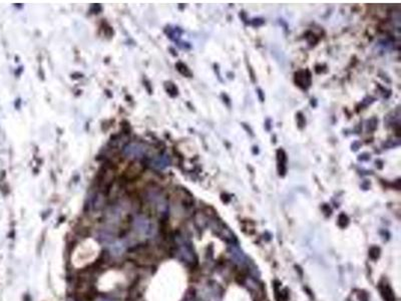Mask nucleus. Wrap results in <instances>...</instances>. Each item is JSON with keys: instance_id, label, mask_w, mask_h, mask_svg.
Wrapping results in <instances>:
<instances>
[{"instance_id": "1", "label": "nucleus", "mask_w": 401, "mask_h": 301, "mask_svg": "<svg viewBox=\"0 0 401 301\" xmlns=\"http://www.w3.org/2000/svg\"><path fill=\"white\" fill-rule=\"evenodd\" d=\"M145 153H146L145 147L137 143L129 144L124 150V154L128 158H142Z\"/></svg>"}, {"instance_id": "2", "label": "nucleus", "mask_w": 401, "mask_h": 301, "mask_svg": "<svg viewBox=\"0 0 401 301\" xmlns=\"http://www.w3.org/2000/svg\"><path fill=\"white\" fill-rule=\"evenodd\" d=\"M379 290H380L381 295H382L383 299H384V301H396L395 296H394V292L391 289V287L389 286V284H387V283H380Z\"/></svg>"}, {"instance_id": "3", "label": "nucleus", "mask_w": 401, "mask_h": 301, "mask_svg": "<svg viewBox=\"0 0 401 301\" xmlns=\"http://www.w3.org/2000/svg\"><path fill=\"white\" fill-rule=\"evenodd\" d=\"M141 171H142L141 165H139V164H133V165L130 167L129 171H128V175L131 176V178H133V176H134V177L137 176L139 173H141Z\"/></svg>"}, {"instance_id": "4", "label": "nucleus", "mask_w": 401, "mask_h": 301, "mask_svg": "<svg viewBox=\"0 0 401 301\" xmlns=\"http://www.w3.org/2000/svg\"><path fill=\"white\" fill-rule=\"evenodd\" d=\"M168 162L166 161V158L165 157H158L152 162V165L154 166L155 168H164L165 166H167Z\"/></svg>"}, {"instance_id": "5", "label": "nucleus", "mask_w": 401, "mask_h": 301, "mask_svg": "<svg viewBox=\"0 0 401 301\" xmlns=\"http://www.w3.org/2000/svg\"><path fill=\"white\" fill-rule=\"evenodd\" d=\"M379 255H380V249H379L378 247H371V248H370V250H369V257H370L371 259L376 260V259H378Z\"/></svg>"}]
</instances>
